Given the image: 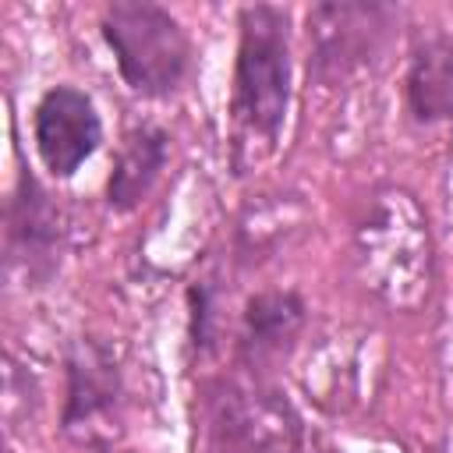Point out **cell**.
Wrapping results in <instances>:
<instances>
[{"label":"cell","instance_id":"6da1fadb","mask_svg":"<svg viewBox=\"0 0 453 453\" xmlns=\"http://www.w3.org/2000/svg\"><path fill=\"white\" fill-rule=\"evenodd\" d=\"M290 14L276 4H244L237 11V50L230 78L234 145H276L290 110Z\"/></svg>","mask_w":453,"mask_h":453},{"label":"cell","instance_id":"7a4b0ae2","mask_svg":"<svg viewBox=\"0 0 453 453\" xmlns=\"http://www.w3.org/2000/svg\"><path fill=\"white\" fill-rule=\"evenodd\" d=\"M99 32L131 92L166 99L184 85L191 71V39L163 4L113 0L99 14Z\"/></svg>","mask_w":453,"mask_h":453},{"label":"cell","instance_id":"3957f363","mask_svg":"<svg viewBox=\"0 0 453 453\" xmlns=\"http://www.w3.org/2000/svg\"><path fill=\"white\" fill-rule=\"evenodd\" d=\"M219 453H301V421L265 379H216L202 393V435Z\"/></svg>","mask_w":453,"mask_h":453},{"label":"cell","instance_id":"277c9868","mask_svg":"<svg viewBox=\"0 0 453 453\" xmlns=\"http://www.w3.org/2000/svg\"><path fill=\"white\" fill-rule=\"evenodd\" d=\"M400 25V7L375 0H329L304 14L308 32V74L322 85L343 81L354 71L379 60L393 28Z\"/></svg>","mask_w":453,"mask_h":453},{"label":"cell","instance_id":"5b68a950","mask_svg":"<svg viewBox=\"0 0 453 453\" xmlns=\"http://www.w3.org/2000/svg\"><path fill=\"white\" fill-rule=\"evenodd\" d=\"M124 407V372L110 343L81 336L64 365V407L60 428L71 439L110 435Z\"/></svg>","mask_w":453,"mask_h":453},{"label":"cell","instance_id":"8992f818","mask_svg":"<svg viewBox=\"0 0 453 453\" xmlns=\"http://www.w3.org/2000/svg\"><path fill=\"white\" fill-rule=\"evenodd\" d=\"M32 142L50 177H74L103 142V117L78 85H50L32 110Z\"/></svg>","mask_w":453,"mask_h":453},{"label":"cell","instance_id":"52a82bcc","mask_svg":"<svg viewBox=\"0 0 453 453\" xmlns=\"http://www.w3.org/2000/svg\"><path fill=\"white\" fill-rule=\"evenodd\" d=\"M60 209L32 170L18 173V184L7 202V262L21 265L32 287L46 283L60 262Z\"/></svg>","mask_w":453,"mask_h":453},{"label":"cell","instance_id":"ba28073f","mask_svg":"<svg viewBox=\"0 0 453 453\" xmlns=\"http://www.w3.org/2000/svg\"><path fill=\"white\" fill-rule=\"evenodd\" d=\"M308 326V304L297 290H258L244 301L237 329V365L248 375L265 379L280 365Z\"/></svg>","mask_w":453,"mask_h":453},{"label":"cell","instance_id":"9c48e42d","mask_svg":"<svg viewBox=\"0 0 453 453\" xmlns=\"http://www.w3.org/2000/svg\"><path fill=\"white\" fill-rule=\"evenodd\" d=\"M403 106L414 124L453 120V35L428 32L411 46L403 71Z\"/></svg>","mask_w":453,"mask_h":453},{"label":"cell","instance_id":"30bf717a","mask_svg":"<svg viewBox=\"0 0 453 453\" xmlns=\"http://www.w3.org/2000/svg\"><path fill=\"white\" fill-rule=\"evenodd\" d=\"M170 163V134L159 124H138L124 134L113 170L106 177V205L113 212L138 209L156 188L159 173Z\"/></svg>","mask_w":453,"mask_h":453},{"label":"cell","instance_id":"8fae6325","mask_svg":"<svg viewBox=\"0 0 453 453\" xmlns=\"http://www.w3.org/2000/svg\"><path fill=\"white\" fill-rule=\"evenodd\" d=\"M188 343L198 357L219 347V294L212 280H195L188 287Z\"/></svg>","mask_w":453,"mask_h":453},{"label":"cell","instance_id":"7c38bea8","mask_svg":"<svg viewBox=\"0 0 453 453\" xmlns=\"http://www.w3.org/2000/svg\"><path fill=\"white\" fill-rule=\"evenodd\" d=\"M191 453H219V449H212V446H205V442L195 439V449H191Z\"/></svg>","mask_w":453,"mask_h":453},{"label":"cell","instance_id":"4fadbf2b","mask_svg":"<svg viewBox=\"0 0 453 453\" xmlns=\"http://www.w3.org/2000/svg\"><path fill=\"white\" fill-rule=\"evenodd\" d=\"M99 453H134V449H110V446H106V449H99Z\"/></svg>","mask_w":453,"mask_h":453}]
</instances>
